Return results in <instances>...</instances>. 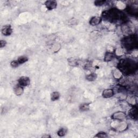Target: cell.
Returning a JSON list of instances; mask_svg holds the SVG:
<instances>
[{"mask_svg":"<svg viewBox=\"0 0 138 138\" xmlns=\"http://www.w3.org/2000/svg\"><path fill=\"white\" fill-rule=\"evenodd\" d=\"M69 23L71 25H76L78 23V21L75 18H72L69 21Z\"/></svg>","mask_w":138,"mask_h":138,"instance_id":"29","label":"cell"},{"mask_svg":"<svg viewBox=\"0 0 138 138\" xmlns=\"http://www.w3.org/2000/svg\"><path fill=\"white\" fill-rule=\"evenodd\" d=\"M102 95L105 98H109L114 95V91L113 89H106L103 91Z\"/></svg>","mask_w":138,"mask_h":138,"instance_id":"9","label":"cell"},{"mask_svg":"<svg viewBox=\"0 0 138 138\" xmlns=\"http://www.w3.org/2000/svg\"><path fill=\"white\" fill-rule=\"evenodd\" d=\"M97 75L95 74V73L92 72L86 75V79L88 81H89V82H93V81H94L97 79Z\"/></svg>","mask_w":138,"mask_h":138,"instance_id":"17","label":"cell"},{"mask_svg":"<svg viewBox=\"0 0 138 138\" xmlns=\"http://www.w3.org/2000/svg\"><path fill=\"white\" fill-rule=\"evenodd\" d=\"M28 61V57L25 56H21L20 57H19L17 59L18 63L20 64H22L25 63V62H26Z\"/></svg>","mask_w":138,"mask_h":138,"instance_id":"21","label":"cell"},{"mask_svg":"<svg viewBox=\"0 0 138 138\" xmlns=\"http://www.w3.org/2000/svg\"><path fill=\"white\" fill-rule=\"evenodd\" d=\"M18 85L24 87V86H28L30 84V79L28 77L22 76L18 80Z\"/></svg>","mask_w":138,"mask_h":138,"instance_id":"4","label":"cell"},{"mask_svg":"<svg viewBox=\"0 0 138 138\" xmlns=\"http://www.w3.org/2000/svg\"><path fill=\"white\" fill-rule=\"evenodd\" d=\"M67 129L65 128H62L60 129H59L58 131L57 132V134L59 137H64L67 133Z\"/></svg>","mask_w":138,"mask_h":138,"instance_id":"22","label":"cell"},{"mask_svg":"<svg viewBox=\"0 0 138 138\" xmlns=\"http://www.w3.org/2000/svg\"><path fill=\"white\" fill-rule=\"evenodd\" d=\"M61 97V94L58 92L55 91L51 94V100L52 101H56L59 99Z\"/></svg>","mask_w":138,"mask_h":138,"instance_id":"14","label":"cell"},{"mask_svg":"<svg viewBox=\"0 0 138 138\" xmlns=\"http://www.w3.org/2000/svg\"><path fill=\"white\" fill-rule=\"evenodd\" d=\"M107 2V1H96L94 2V4L97 6H102Z\"/></svg>","mask_w":138,"mask_h":138,"instance_id":"27","label":"cell"},{"mask_svg":"<svg viewBox=\"0 0 138 138\" xmlns=\"http://www.w3.org/2000/svg\"><path fill=\"white\" fill-rule=\"evenodd\" d=\"M126 117V114L124 112H117L113 113L112 115V118L113 120H124Z\"/></svg>","mask_w":138,"mask_h":138,"instance_id":"5","label":"cell"},{"mask_svg":"<svg viewBox=\"0 0 138 138\" xmlns=\"http://www.w3.org/2000/svg\"><path fill=\"white\" fill-rule=\"evenodd\" d=\"M128 103L131 105H134L137 104V99L135 98L134 97H129V99L128 100Z\"/></svg>","mask_w":138,"mask_h":138,"instance_id":"25","label":"cell"},{"mask_svg":"<svg viewBox=\"0 0 138 138\" xmlns=\"http://www.w3.org/2000/svg\"><path fill=\"white\" fill-rule=\"evenodd\" d=\"M90 110V104L84 103L79 106V110L80 112H86Z\"/></svg>","mask_w":138,"mask_h":138,"instance_id":"15","label":"cell"},{"mask_svg":"<svg viewBox=\"0 0 138 138\" xmlns=\"http://www.w3.org/2000/svg\"><path fill=\"white\" fill-rule=\"evenodd\" d=\"M121 42L124 48L128 50H135L138 47L137 37L134 35H128L123 38Z\"/></svg>","mask_w":138,"mask_h":138,"instance_id":"3","label":"cell"},{"mask_svg":"<svg viewBox=\"0 0 138 138\" xmlns=\"http://www.w3.org/2000/svg\"><path fill=\"white\" fill-rule=\"evenodd\" d=\"M126 9H127V12L129 13H130V14L133 15L137 14V13H138L137 8H134L133 6H128L126 8Z\"/></svg>","mask_w":138,"mask_h":138,"instance_id":"16","label":"cell"},{"mask_svg":"<svg viewBox=\"0 0 138 138\" xmlns=\"http://www.w3.org/2000/svg\"><path fill=\"white\" fill-rule=\"evenodd\" d=\"M128 125L126 122L124 121H121V122H119L118 125L116 127L115 129L119 131H125L127 128Z\"/></svg>","mask_w":138,"mask_h":138,"instance_id":"10","label":"cell"},{"mask_svg":"<svg viewBox=\"0 0 138 138\" xmlns=\"http://www.w3.org/2000/svg\"><path fill=\"white\" fill-rule=\"evenodd\" d=\"M7 44V42L4 40H0V47L1 48H3Z\"/></svg>","mask_w":138,"mask_h":138,"instance_id":"30","label":"cell"},{"mask_svg":"<svg viewBox=\"0 0 138 138\" xmlns=\"http://www.w3.org/2000/svg\"><path fill=\"white\" fill-rule=\"evenodd\" d=\"M42 138H50L51 136L49 134H45L44 135H43V136L42 137Z\"/></svg>","mask_w":138,"mask_h":138,"instance_id":"31","label":"cell"},{"mask_svg":"<svg viewBox=\"0 0 138 138\" xmlns=\"http://www.w3.org/2000/svg\"><path fill=\"white\" fill-rule=\"evenodd\" d=\"M19 64H20L18 63L17 60V61L14 60V61H13L12 62H11L10 65L12 67H13V68H16V67H17L18 66Z\"/></svg>","mask_w":138,"mask_h":138,"instance_id":"28","label":"cell"},{"mask_svg":"<svg viewBox=\"0 0 138 138\" xmlns=\"http://www.w3.org/2000/svg\"><path fill=\"white\" fill-rule=\"evenodd\" d=\"M102 18L99 16H93L90 20V24L92 26H96L98 25L101 23Z\"/></svg>","mask_w":138,"mask_h":138,"instance_id":"8","label":"cell"},{"mask_svg":"<svg viewBox=\"0 0 138 138\" xmlns=\"http://www.w3.org/2000/svg\"><path fill=\"white\" fill-rule=\"evenodd\" d=\"M44 5H45L46 8H47L49 10H52L55 9L57 8V3L55 1H47L45 2Z\"/></svg>","mask_w":138,"mask_h":138,"instance_id":"7","label":"cell"},{"mask_svg":"<svg viewBox=\"0 0 138 138\" xmlns=\"http://www.w3.org/2000/svg\"><path fill=\"white\" fill-rule=\"evenodd\" d=\"M102 17L105 20L112 22L126 21V15L117 8H112L109 10L105 11L102 13Z\"/></svg>","mask_w":138,"mask_h":138,"instance_id":"1","label":"cell"},{"mask_svg":"<svg viewBox=\"0 0 138 138\" xmlns=\"http://www.w3.org/2000/svg\"><path fill=\"white\" fill-rule=\"evenodd\" d=\"M68 63L69 65L72 66H77L79 64V61L74 58H70L68 59Z\"/></svg>","mask_w":138,"mask_h":138,"instance_id":"13","label":"cell"},{"mask_svg":"<svg viewBox=\"0 0 138 138\" xmlns=\"http://www.w3.org/2000/svg\"><path fill=\"white\" fill-rule=\"evenodd\" d=\"M116 7L117 9L119 10H122L126 8V5L124 2L121 1H118L116 3Z\"/></svg>","mask_w":138,"mask_h":138,"instance_id":"19","label":"cell"},{"mask_svg":"<svg viewBox=\"0 0 138 138\" xmlns=\"http://www.w3.org/2000/svg\"><path fill=\"white\" fill-rule=\"evenodd\" d=\"M95 137L102 138H107L108 137V135L106 133H105V132H99V133H98V134H97L96 136H95Z\"/></svg>","mask_w":138,"mask_h":138,"instance_id":"26","label":"cell"},{"mask_svg":"<svg viewBox=\"0 0 138 138\" xmlns=\"http://www.w3.org/2000/svg\"><path fill=\"white\" fill-rule=\"evenodd\" d=\"M113 57H114V55L112 52H107L105 54V57H104V61L105 62H110L111 61Z\"/></svg>","mask_w":138,"mask_h":138,"instance_id":"18","label":"cell"},{"mask_svg":"<svg viewBox=\"0 0 138 138\" xmlns=\"http://www.w3.org/2000/svg\"><path fill=\"white\" fill-rule=\"evenodd\" d=\"M1 32L2 34L4 36H10L13 32V29L12 28V26L9 25V24L4 25L2 27Z\"/></svg>","mask_w":138,"mask_h":138,"instance_id":"6","label":"cell"},{"mask_svg":"<svg viewBox=\"0 0 138 138\" xmlns=\"http://www.w3.org/2000/svg\"><path fill=\"white\" fill-rule=\"evenodd\" d=\"M61 49V45L59 44H54L52 45V48H51V50L52 51H53V52H57V51H58L59 50V49Z\"/></svg>","mask_w":138,"mask_h":138,"instance_id":"24","label":"cell"},{"mask_svg":"<svg viewBox=\"0 0 138 138\" xmlns=\"http://www.w3.org/2000/svg\"><path fill=\"white\" fill-rule=\"evenodd\" d=\"M118 69L125 75L133 74L137 69V64L131 59H122L120 61L118 65Z\"/></svg>","mask_w":138,"mask_h":138,"instance_id":"2","label":"cell"},{"mask_svg":"<svg viewBox=\"0 0 138 138\" xmlns=\"http://www.w3.org/2000/svg\"><path fill=\"white\" fill-rule=\"evenodd\" d=\"M128 115L129 117L133 119H137L138 118V109L137 107H133L129 111Z\"/></svg>","mask_w":138,"mask_h":138,"instance_id":"11","label":"cell"},{"mask_svg":"<svg viewBox=\"0 0 138 138\" xmlns=\"http://www.w3.org/2000/svg\"><path fill=\"white\" fill-rule=\"evenodd\" d=\"M13 92H14V93L16 96H20L23 93L24 90L22 86H20V85H18L13 88Z\"/></svg>","mask_w":138,"mask_h":138,"instance_id":"12","label":"cell"},{"mask_svg":"<svg viewBox=\"0 0 138 138\" xmlns=\"http://www.w3.org/2000/svg\"><path fill=\"white\" fill-rule=\"evenodd\" d=\"M123 75V74H122V72H121L118 69L115 70L114 72H113V76H114V77L115 78V79H117L121 78Z\"/></svg>","mask_w":138,"mask_h":138,"instance_id":"20","label":"cell"},{"mask_svg":"<svg viewBox=\"0 0 138 138\" xmlns=\"http://www.w3.org/2000/svg\"><path fill=\"white\" fill-rule=\"evenodd\" d=\"M115 53L117 56H122L125 54V52L122 48H118L115 50Z\"/></svg>","mask_w":138,"mask_h":138,"instance_id":"23","label":"cell"}]
</instances>
